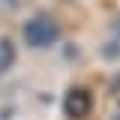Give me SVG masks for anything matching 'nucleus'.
I'll use <instances>...</instances> for the list:
<instances>
[{"instance_id": "f257e3e1", "label": "nucleus", "mask_w": 120, "mask_h": 120, "mask_svg": "<svg viewBox=\"0 0 120 120\" xmlns=\"http://www.w3.org/2000/svg\"><path fill=\"white\" fill-rule=\"evenodd\" d=\"M21 36H24V42L30 48H48V45H54L60 39V24L48 12H39V15H33V18L24 21Z\"/></svg>"}, {"instance_id": "f03ea898", "label": "nucleus", "mask_w": 120, "mask_h": 120, "mask_svg": "<svg viewBox=\"0 0 120 120\" xmlns=\"http://www.w3.org/2000/svg\"><path fill=\"white\" fill-rule=\"evenodd\" d=\"M90 108H93V93L87 87H72L66 93V99H63V111H66V117H72V120L87 117Z\"/></svg>"}, {"instance_id": "7ed1b4c3", "label": "nucleus", "mask_w": 120, "mask_h": 120, "mask_svg": "<svg viewBox=\"0 0 120 120\" xmlns=\"http://www.w3.org/2000/svg\"><path fill=\"white\" fill-rule=\"evenodd\" d=\"M12 63H15V45H12V39L3 36V39H0V75L9 72Z\"/></svg>"}, {"instance_id": "20e7f679", "label": "nucleus", "mask_w": 120, "mask_h": 120, "mask_svg": "<svg viewBox=\"0 0 120 120\" xmlns=\"http://www.w3.org/2000/svg\"><path fill=\"white\" fill-rule=\"evenodd\" d=\"M102 57H105V60L120 57V39H114V36H111V42H105V45H102Z\"/></svg>"}, {"instance_id": "39448f33", "label": "nucleus", "mask_w": 120, "mask_h": 120, "mask_svg": "<svg viewBox=\"0 0 120 120\" xmlns=\"http://www.w3.org/2000/svg\"><path fill=\"white\" fill-rule=\"evenodd\" d=\"M111 96H114V99L120 102V75L114 78V84H111Z\"/></svg>"}, {"instance_id": "423d86ee", "label": "nucleus", "mask_w": 120, "mask_h": 120, "mask_svg": "<svg viewBox=\"0 0 120 120\" xmlns=\"http://www.w3.org/2000/svg\"><path fill=\"white\" fill-rule=\"evenodd\" d=\"M111 30H114V39H120V15L114 18V24H111Z\"/></svg>"}]
</instances>
